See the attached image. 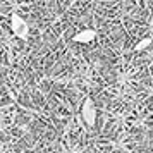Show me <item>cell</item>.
I'll return each instance as SVG.
<instances>
[{"instance_id": "cell-1", "label": "cell", "mask_w": 153, "mask_h": 153, "mask_svg": "<svg viewBox=\"0 0 153 153\" xmlns=\"http://www.w3.org/2000/svg\"><path fill=\"white\" fill-rule=\"evenodd\" d=\"M10 28H12V33H14L16 38H19L21 42H28V38H29L28 22L24 21L19 14H16V12L10 16Z\"/></svg>"}, {"instance_id": "cell-4", "label": "cell", "mask_w": 153, "mask_h": 153, "mask_svg": "<svg viewBox=\"0 0 153 153\" xmlns=\"http://www.w3.org/2000/svg\"><path fill=\"white\" fill-rule=\"evenodd\" d=\"M152 38H143L141 42H138L136 45H134V52H143V50H146L150 45H152Z\"/></svg>"}, {"instance_id": "cell-2", "label": "cell", "mask_w": 153, "mask_h": 153, "mask_svg": "<svg viewBox=\"0 0 153 153\" xmlns=\"http://www.w3.org/2000/svg\"><path fill=\"white\" fill-rule=\"evenodd\" d=\"M81 117H83V120L90 127H93V126L97 124V105H95L91 97L84 98L83 107H81Z\"/></svg>"}, {"instance_id": "cell-3", "label": "cell", "mask_w": 153, "mask_h": 153, "mask_svg": "<svg viewBox=\"0 0 153 153\" xmlns=\"http://www.w3.org/2000/svg\"><path fill=\"white\" fill-rule=\"evenodd\" d=\"M95 38H97V31L91 28H86V29H81L79 33L72 36V42L74 43H91L95 42Z\"/></svg>"}]
</instances>
